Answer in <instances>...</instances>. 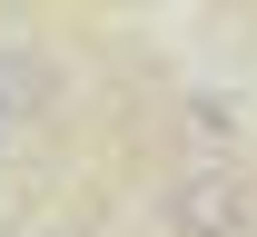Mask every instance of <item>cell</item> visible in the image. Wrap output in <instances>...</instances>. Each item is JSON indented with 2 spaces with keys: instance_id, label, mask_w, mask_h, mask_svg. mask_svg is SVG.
I'll return each instance as SVG.
<instances>
[{
  "instance_id": "obj_1",
  "label": "cell",
  "mask_w": 257,
  "mask_h": 237,
  "mask_svg": "<svg viewBox=\"0 0 257 237\" xmlns=\"http://www.w3.org/2000/svg\"><path fill=\"white\" fill-rule=\"evenodd\" d=\"M168 227L178 237H257V188L227 158H208V168H188L168 188Z\"/></svg>"
},
{
  "instance_id": "obj_2",
  "label": "cell",
  "mask_w": 257,
  "mask_h": 237,
  "mask_svg": "<svg viewBox=\"0 0 257 237\" xmlns=\"http://www.w3.org/2000/svg\"><path fill=\"white\" fill-rule=\"evenodd\" d=\"M188 129L208 138V148H237V138H247V119H237V99H218V89H198V99H188Z\"/></svg>"
},
{
  "instance_id": "obj_3",
  "label": "cell",
  "mask_w": 257,
  "mask_h": 237,
  "mask_svg": "<svg viewBox=\"0 0 257 237\" xmlns=\"http://www.w3.org/2000/svg\"><path fill=\"white\" fill-rule=\"evenodd\" d=\"M40 237H69V227H40Z\"/></svg>"
}]
</instances>
